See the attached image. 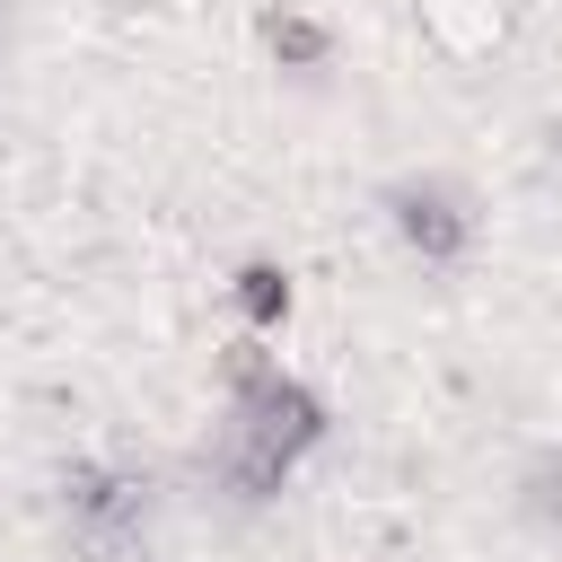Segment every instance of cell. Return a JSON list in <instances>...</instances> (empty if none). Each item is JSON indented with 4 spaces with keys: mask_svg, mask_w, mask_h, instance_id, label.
I'll use <instances>...</instances> for the list:
<instances>
[{
    "mask_svg": "<svg viewBox=\"0 0 562 562\" xmlns=\"http://www.w3.org/2000/svg\"><path fill=\"white\" fill-rule=\"evenodd\" d=\"M167 518V483L140 457H61L53 465V536L70 562H149Z\"/></svg>",
    "mask_w": 562,
    "mask_h": 562,
    "instance_id": "1",
    "label": "cell"
},
{
    "mask_svg": "<svg viewBox=\"0 0 562 562\" xmlns=\"http://www.w3.org/2000/svg\"><path fill=\"white\" fill-rule=\"evenodd\" d=\"M369 202H378L386 237L404 246V263H422V272H465L474 246H483V202H474V184L448 176V167H404V176H386Z\"/></svg>",
    "mask_w": 562,
    "mask_h": 562,
    "instance_id": "2",
    "label": "cell"
},
{
    "mask_svg": "<svg viewBox=\"0 0 562 562\" xmlns=\"http://www.w3.org/2000/svg\"><path fill=\"white\" fill-rule=\"evenodd\" d=\"M193 474L211 483L220 509L255 518V509H281V492L299 483V457H281V448H272L263 430H246L237 413H220V422L202 430V448H193Z\"/></svg>",
    "mask_w": 562,
    "mask_h": 562,
    "instance_id": "3",
    "label": "cell"
},
{
    "mask_svg": "<svg viewBox=\"0 0 562 562\" xmlns=\"http://www.w3.org/2000/svg\"><path fill=\"white\" fill-rule=\"evenodd\" d=\"M255 44L290 88H334V70H342V26L316 18L307 0H263L255 9Z\"/></svg>",
    "mask_w": 562,
    "mask_h": 562,
    "instance_id": "4",
    "label": "cell"
},
{
    "mask_svg": "<svg viewBox=\"0 0 562 562\" xmlns=\"http://www.w3.org/2000/svg\"><path fill=\"white\" fill-rule=\"evenodd\" d=\"M220 413H237L246 430H263V439H272L281 457H299V465H307V457L334 439V404H325L307 378H290V369H281L272 386H255L246 404H220Z\"/></svg>",
    "mask_w": 562,
    "mask_h": 562,
    "instance_id": "5",
    "label": "cell"
},
{
    "mask_svg": "<svg viewBox=\"0 0 562 562\" xmlns=\"http://www.w3.org/2000/svg\"><path fill=\"white\" fill-rule=\"evenodd\" d=\"M228 299H237L246 334H281V325H290V307H299L290 263H272V255H246V263H237V281H228Z\"/></svg>",
    "mask_w": 562,
    "mask_h": 562,
    "instance_id": "6",
    "label": "cell"
},
{
    "mask_svg": "<svg viewBox=\"0 0 562 562\" xmlns=\"http://www.w3.org/2000/svg\"><path fill=\"white\" fill-rule=\"evenodd\" d=\"M509 509H518L536 536H562V439H544V448L518 465V483H509Z\"/></svg>",
    "mask_w": 562,
    "mask_h": 562,
    "instance_id": "7",
    "label": "cell"
},
{
    "mask_svg": "<svg viewBox=\"0 0 562 562\" xmlns=\"http://www.w3.org/2000/svg\"><path fill=\"white\" fill-rule=\"evenodd\" d=\"M272 378H281L272 334H237V342H220V404H246V395L272 386Z\"/></svg>",
    "mask_w": 562,
    "mask_h": 562,
    "instance_id": "8",
    "label": "cell"
},
{
    "mask_svg": "<svg viewBox=\"0 0 562 562\" xmlns=\"http://www.w3.org/2000/svg\"><path fill=\"white\" fill-rule=\"evenodd\" d=\"M0 9H18V0H0Z\"/></svg>",
    "mask_w": 562,
    "mask_h": 562,
    "instance_id": "9",
    "label": "cell"
},
{
    "mask_svg": "<svg viewBox=\"0 0 562 562\" xmlns=\"http://www.w3.org/2000/svg\"><path fill=\"white\" fill-rule=\"evenodd\" d=\"M553 149H562V140H553Z\"/></svg>",
    "mask_w": 562,
    "mask_h": 562,
    "instance_id": "10",
    "label": "cell"
}]
</instances>
